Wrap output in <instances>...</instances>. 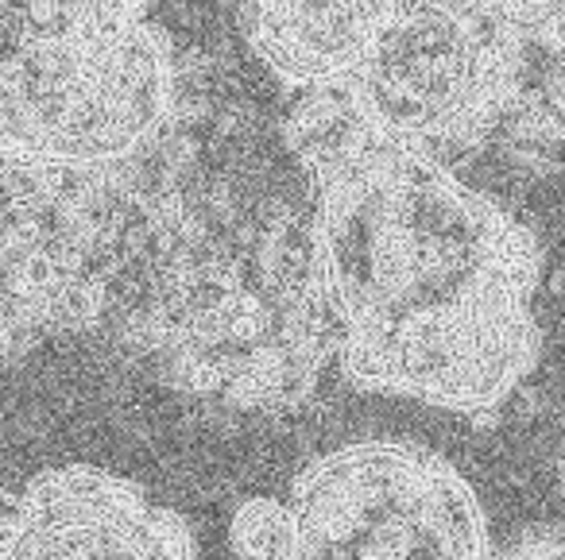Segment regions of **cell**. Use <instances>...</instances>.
<instances>
[{
    "label": "cell",
    "mask_w": 565,
    "mask_h": 560,
    "mask_svg": "<svg viewBox=\"0 0 565 560\" xmlns=\"http://www.w3.org/2000/svg\"><path fill=\"white\" fill-rule=\"evenodd\" d=\"M395 0H241L256 58L291 89L345 86L364 63Z\"/></svg>",
    "instance_id": "ba28073f"
},
{
    "label": "cell",
    "mask_w": 565,
    "mask_h": 560,
    "mask_svg": "<svg viewBox=\"0 0 565 560\" xmlns=\"http://www.w3.org/2000/svg\"><path fill=\"white\" fill-rule=\"evenodd\" d=\"M345 86L380 132L438 159L495 140L492 58L469 0H395Z\"/></svg>",
    "instance_id": "5b68a950"
},
{
    "label": "cell",
    "mask_w": 565,
    "mask_h": 560,
    "mask_svg": "<svg viewBox=\"0 0 565 560\" xmlns=\"http://www.w3.org/2000/svg\"><path fill=\"white\" fill-rule=\"evenodd\" d=\"M89 336L186 398L299 410L338 359L310 182L198 94L140 159L4 163V348Z\"/></svg>",
    "instance_id": "6da1fadb"
},
{
    "label": "cell",
    "mask_w": 565,
    "mask_h": 560,
    "mask_svg": "<svg viewBox=\"0 0 565 560\" xmlns=\"http://www.w3.org/2000/svg\"><path fill=\"white\" fill-rule=\"evenodd\" d=\"M562 483H565V441H562Z\"/></svg>",
    "instance_id": "7c38bea8"
},
{
    "label": "cell",
    "mask_w": 565,
    "mask_h": 560,
    "mask_svg": "<svg viewBox=\"0 0 565 560\" xmlns=\"http://www.w3.org/2000/svg\"><path fill=\"white\" fill-rule=\"evenodd\" d=\"M0 560H194V534L140 483L63 464L9 495Z\"/></svg>",
    "instance_id": "8992f818"
},
{
    "label": "cell",
    "mask_w": 565,
    "mask_h": 560,
    "mask_svg": "<svg viewBox=\"0 0 565 560\" xmlns=\"http://www.w3.org/2000/svg\"><path fill=\"white\" fill-rule=\"evenodd\" d=\"M295 560H495L472 483L407 441H353L315 456L287 495Z\"/></svg>",
    "instance_id": "277c9868"
},
{
    "label": "cell",
    "mask_w": 565,
    "mask_h": 560,
    "mask_svg": "<svg viewBox=\"0 0 565 560\" xmlns=\"http://www.w3.org/2000/svg\"><path fill=\"white\" fill-rule=\"evenodd\" d=\"M228 545H233L236 560H295L299 526H295L291 503L271 495H252L248 503L236 506Z\"/></svg>",
    "instance_id": "30bf717a"
},
{
    "label": "cell",
    "mask_w": 565,
    "mask_h": 560,
    "mask_svg": "<svg viewBox=\"0 0 565 560\" xmlns=\"http://www.w3.org/2000/svg\"><path fill=\"white\" fill-rule=\"evenodd\" d=\"M495 560H565V521L526 529L508 549L495 552Z\"/></svg>",
    "instance_id": "8fae6325"
},
{
    "label": "cell",
    "mask_w": 565,
    "mask_h": 560,
    "mask_svg": "<svg viewBox=\"0 0 565 560\" xmlns=\"http://www.w3.org/2000/svg\"><path fill=\"white\" fill-rule=\"evenodd\" d=\"M198 94L186 55L148 17L4 47L0 155L58 171L132 163L179 125Z\"/></svg>",
    "instance_id": "3957f363"
},
{
    "label": "cell",
    "mask_w": 565,
    "mask_h": 560,
    "mask_svg": "<svg viewBox=\"0 0 565 560\" xmlns=\"http://www.w3.org/2000/svg\"><path fill=\"white\" fill-rule=\"evenodd\" d=\"M488 43L495 140L565 163V0H469Z\"/></svg>",
    "instance_id": "52a82bcc"
},
{
    "label": "cell",
    "mask_w": 565,
    "mask_h": 560,
    "mask_svg": "<svg viewBox=\"0 0 565 560\" xmlns=\"http://www.w3.org/2000/svg\"><path fill=\"white\" fill-rule=\"evenodd\" d=\"M4 47L58 43L128 17H148V0H4Z\"/></svg>",
    "instance_id": "9c48e42d"
},
{
    "label": "cell",
    "mask_w": 565,
    "mask_h": 560,
    "mask_svg": "<svg viewBox=\"0 0 565 560\" xmlns=\"http://www.w3.org/2000/svg\"><path fill=\"white\" fill-rule=\"evenodd\" d=\"M282 140L310 179L341 371L465 418L500 410L542 356L531 228L446 159L380 132L349 86L295 94Z\"/></svg>",
    "instance_id": "7a4b0ae2"
}]
</instances>
